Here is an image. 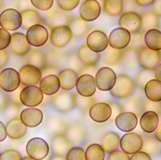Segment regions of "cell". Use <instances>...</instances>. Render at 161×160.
Here are the masks:
<instances>
[{
	"mask_svg": "<svg viewBox=\"0 0 161 160\" xmlns=\"http://www.w3.org/2000/svg\"><path fill=\"white\" fill-rule=\"evenodd\" d=\"M43 118L42 111L36 108H27L20 114L21 120L28 127H36L39 126L42 123Z\"/></svg>",
	"mask_w": 161,
	"mask_h": 160,
	"instance_id": "obj_20",
	"label": "cell"
},
{
	"mask_svg": "<svg viewBox=\"0 0 161 160\" xmlns=\"http://www.w3.org/2000/svg\"><path fill=\"white\" fill-rule=\"evenodd\" d=\"M67 160H85V153L80 147H74L69 149L66 156Z\"/></svg>",
	"mask_w": 161,
	"mask_h": 160,
	"instance_id": "obj_35",
	"label": "cell"
},
{
	"mask_svg": "<svg viewBox=\"0 0 161 160\" xmlns=\"http://www.w3.org/2000/svg\"><path fill=\"white\" fill-rule=\"evenodd\" d=\"M8 54L6 50H0V69L3 68L8 63Z\"/></svg>",
	"mask_w": 161,
	"mask_h": 160,
	"instance_id": "obj_43",
	"label": "cell"
},
{
	"mask_svg": "<svg viewBox=\"0 0 161 160\" xmlns=\"http://www.w3.org/2000/svg\"><path fill=\"white\" fill-rule=\"evenodd\" d=\"M104 8L111 16H117L123 11V0H104Z\"/></svg>",
	"mask_w": 161,
	"mask_h": 160,
	"instance_id": "obj_31",
	"label": "cell"
},
{
	"mask_svg": "<svg viewBox=\"0 0 161 160\" xmlns=\"http://www.w3.org/2000/svg\"><path fill=\"white\" fill-rule=\"evenodd\" d=\"M155 77L156 80L161 83V63L155 68Z\"/></svg>",
	"mask_w": 161,
	"mask_h": 160,
	"instance_id": "obj_47",
	"label": "cell"
},
{
	"mask_svg": "<svg viewBox=\"0 0 161 160\" xmlns=\"http://www.w3.org/2000/svg\"><path fill=\"white\" fill-rule=\"evenodd\" d=\"M144 41L147 48L155 51L161 50V32L157 29L148 30L144 36Z\"/></svg>",
	"mask_w": 161,
	"mask_h": 160,
	"instance_id": "obj_28",
	"label": "cell"
},
{
	"mask_svg": "<svg viewBox=\"0 0 161 160\" xmlns=\"http://www.w3.org/2000/svg\"><path fill=\"white\" fill-rule=\"evenodd\" d=\"M116 78V74L112 69L107 67L101 68L96 75L97 87L101 91H110L115 85Z\"/></svg>",
	"mask_w": 161,
	"mask_h": 160,
	"instance_id": "obj_4",
	"label": "cell"
},
{
	"mask_svg": "<svg viewBox=\"0 0 161 160\" xmlns=\"http://www.w3.org/2000/svg\"><path fill=\"white\" fill-rule=\"evenodd\" d=\"M104 54V62L109 65H113L117 64L122 57L121 50L114 49L111 46L107 47Z\"/></svg>",
	"mask_w": 161,
	"mask_h": 160,
	"instance_id": "obj_33",
	"label": "cell"
},
{
	"mask_svg": "<svg viewBox=\"0 0 161 160\" xmlns=\"http://www.w3.org/2000/svg\"><path fill=\"white\" fill-rule=\"evenodd\" d=\"M140 123L144 132L148 133H152L156 130L158 126V115L153 111L146 112L141 116Z\"/></svg>",
	"mask_w": 161,
	"mask_h": 160,
	"instance_id": "obj_22",
	"label": "cell"
},
{
	"mask_svg": "<svg viewBox=\"0 0 161 160\" xmlns=\"http://www.w3.org/2000/svg\"><path fill=\"white\" fill-rule=\"evenodd\" d=\"M22 16L16 9L8 8L0 14V26L8 31H15L21 26Z\"/></svg>",
	"mask_w": 161,
	"mask_h": 160,
	"instance_id": "obj_5",
	"label": "cell"
},
{
	"mask_svg": "<svg viewBox=\"0 0 161 160\" xmlns=\"http://www.w3.org/2000/svg\"><path fill=\"white\" fill-rule=\"evenodd\" d=\"M77 55L80 61L88 66H93L99 61L100 54L90 49L87 45H83L78 49Z\"/></svg>",
	"mask_w": 161,
	"mask_h": 160,
	"instance_id": "obj_26",
	"label": "cell"
},
{
	"mask_svg": "<svg viewBox=\"0 0 161 160\" xmlns=\"http://www.w3.org/2000/svg\"><path fill=\"white\" fill-rule=\"evenodd\" d=\"M60 87L64 90H70L74 88L78 80L77 73L72 70H62L58 75Z\"/></svg>",
	"mask_w": 161,
	"mask_h": 160,
	"instance_id": "obj_24",
	"label": "cell"
},
{
	"mask_svg": "<svg viewBox=\"0 0 161 160\" xmlns=\"http://www.w3.org/2000/svg\"><path fill=\"white\" fill-rule=\"evenodd\" d=\"M32 5L40 10L46 11L53 6V0H31Z\"/></svg>",
	"mask_w": 161,
	"mask_h": 160,
	"instance_id": "obj_37",
	"label": "cell"
},
{
	"mask_svg": "<svg viewBox=\"0 0 161 160\" xmlns=\"http://www.w3.org/2000/svg\"><path fill=\"white\" fill-rule=\"evenodd\" d=\"M21 26L23 29L28 30L32 26L42 23V18L38 12L34 9H28L21 12Z\"/></svg>",
	"mask_w": 161,
	"mask_h": 160,
	"instance_id": "obj_25",
	"label": "cell"
},
{
	"mask_svg": "<svg viewBox=\"0 0 161 160\" xmlns=\"http://www.w3.org/2000/svg\"><path fill=\"white\" fill-rule=\"evenodd\" d=\"M86 160H104L105 151L102 147L97 144H93L88 147L85 152Z\"/></svg>",
	"mask_w": 161,
	"mask_h": 160,
	"instance_id": "obj_30",
	"label": "cell"
},
{
	"mask_svg": "<svg viewBox=\"0 0 161 160\" xmlns=\"http://www.w3.org/2000/svg\"><path fill=\"white\" fill-rule=\"evenodd\" d=\"M11 35L7 30L0 28V50L6 49L10 44Z\"/></svg>",
	"mask_w": 161,
	"mask_h": 160,
	"instance_id": "obj_36",
	"label": "cell"
},
{
	"mask_svg": "<svg viewBox=\"0 0 161 160\" xmlns=\"http://www.w3.org/2000/svg\"><path fill=\"white\" fill-rule=\"evenodd\" d=\"M6 130L3 122L0 121V142L5 140L7 137Z\"/></svg>",
	"mask_w": 161,
	"mask_h": 160,
	"instance_id": "obj_45",
	"label": "cell"
},
{
	"mask_svg": "<svg viewBox=\"0 0 161 160\" xmlns=\"http://www.w3.org/2000/svg\"><path fill=\"white\" fill-rule=\"evenodd\" d=\"M142 26L144 31L156 29L159 26V21L158 16L153 12H147L142 16Z\"/></svg>",
	"mask_w": 161,
	"mask_h": 160,
	"instance_id": "obj_32",
	"label": "cell"
},
{
	"mask_svg": "<svg viewBox=\"0 0 161 160\" xmlns=\"http://www.w3.org/2000/svg\"><path fill=\"white\" fill-rule=\"evenodd\" d=\"M131 160H151V158L149 154L144 151H139L133 154L130 157Z\"/></svg>",
	"mask_w": 161,
	"mask_h": 160,
	"instance_id": "obj_42",
	"label": "cell"
},
{
	"mask_svg": "<svg viewBox=\"0 0 161 160\" xmlns=\"http://www.w3.org/2000/svg\"><path fill=\"white\" fill-rule=\"evenodd\" d=\"M76 89L82 96L90 97L93 95L96 90L94 78L89 74L81 75L77 80Z\"/></svg>",
	"mask_w": 161,
	"mask_h": 160,
	"instance_id": "obj_17",
	"label": "cell"
},
{
	"mask_svg": "<svg viewBox=\"0 0 161 160\" xmlns=\"http://www.w3.org/2000/svg\"><path fill=\"white\" fill-rule=\"evenodd\" d=\"M115 125L121 131L130 132L135 129L138 124L137 116L130 112L122 113L116 116Z\"/></svg>",
	"mask_w": 161,
	"mask_h": 160,
	"instance_id": "obj_19",
	"label": "cell"
},
{
	"mask_svg": "<svg viewBox=\"0 0 161 160\" xmlns=\"http://www.w3.org/2000/svg\"><path fill=\"white\" fill-rule=\"evenodd\" d=\"M34 160L32 158H31V157H25L24 158H22V160Z\"/></svg>",
	"mask_w": 161,
	"mask_h": 160,
	"instance_id": "obj_49",
	"label": "cell"
},
{
	"mask_svg": "<svg viewBox=\"0 0 161 160\" xmlns=\"http://www.w3.org/2000/svg\"><path fill=\"white\" fill-rule=\"evenodd\" d=\"M26 151L29 157L34 160L45 158L49 152V147L47 142L39 137L31 139L27 143Z\"/></svg>",
	"mask_w": 161,
	"mask_h": 160,
	"instance_id": "obj_3",
	"label": "cell"
},
{
	"mask_svg": "<svg viewBox=\"0 0 161 160\" xmlns=\"http://www.w3.org/2000/svg\"><path fill=\"white\" fill-rule=\"evenodd\" d=\"M79 2L80 0H58L60 8L67 11L75 9L79 4Z\"/></svg>",
	"mask_w": 161,
	"mask_h": 160,
	"instance_id": "obj_38",
	"label": "cell"
},
{
	"mask_svg": "<svg viewBox=\"0 0 161 160\" xmlns=\"http://www.w3.org/2000/svg\"><path fill=\"white\" fill-rule=\"evenodd\" d=\"M134 88L135 85L131 78L127 75L120 74L117 76L116 82L110 90V93L117 98H127L133 94Z\"/></svg>",
	"mask_w": 161,
	"mask_h": 160,
	"instance_id": "obj_1",
	"label": "cell"
},
{
	"mask_svg": "<svg viewBox=\"0 0 161 160\" xmlns=\"http://www.w3.org/2000/svg\"><path fill=\"white\" fill-rule=\"evenodd\" d=\"M20 83L19 73L14 69H5L0 73V87L6 92L15 91L19 86Z\"/></svg>",
	"mask_w": 161,
	"mask_h": 160,
	"instance_id": "obj_8",
	"label": "cell"
},
{
	"mask_svg": "<svg viewBox=\"0 0 161 160\" xmlns=\"http://www.w3.org/2000/svg\"><path fill=\"white\" fill-rule=\"evenodd\" d=\"M144 43L143 35L141 33L135 32L132 33L131 35V39L130 42V47L131 48H141L142 47Z\"/></svg>",
	"mask_w": 161,
	"mask_h": 160,
	"instance_id": "obj_39",
	"label": "cell"
},
{
	"mask_svg": "<svg viewBox=\"0 0 161 160\" xmlns=\"http://www.w3.org/2000/svg\"><path fill=\"white\" fill-rule=\"evenodd\" d=\"M130 39V32L121 27L114 29L111 33L109 36L108 43L112 48L121 50L128 46Z\"/></svg>",
	"mask_w": 161,
	"mask_h": 160,
	"instance_id": "obj_11",
	"label": "cell"
},
{
	"mask_svg": "<svg viewBox=\"0 0 161 160\" xmlns=\"http://www.w3.org/2000/svg\"><path fill=\"white\" fill-rule=\"evenodd\" d=\"M155 135L157 140L161 142V123L156 129Z\"/></svg>",
	"mask_w": 161,
	"mask_h": 160,
	"instance_id": "obj_48",
	"label": "cell"
},
{
	"mask_svg": "<svg viewBox=\"0 0 161 160\" xmlns=\"http://www.w3.org/2000/svg\"><path fill=\"white\" fill-rule=\"evenodd\" d=\"M43 99V93L40 88L35 85L25 87L20 94L21 102L27 107L37 106L42 103Z\"/></svg>",
	"mask_w": 161,
	"mask_h": 160,
	"instance_id": "obj_6",
	"label": "cell"
},
{
	"mask_svg": "<svg viewBox=\"0 0 161 160\" xmlns=\"http://www.w3.org/2000/svg\"><path fill=\"white\" fill-rule=\"evenodd\" d=\"M152 7V12L158 17H161V0H156Z\"/></svg>",
	"mask_w": 161,
	"mask_h": 160,
	"instance_id": "obj_44",
	"label": "cell"
},
{
	"mask_svg": "<svg viewBox=\"0 0 161 160\" xmlns=\"http://www.w3.org/2000/svg\"><path fill=\"white\" fill-rule=\"evenodd\" d=\"M108 37L102 31L99 30L92 31L87 37V46L95 52L104 51L108 47Z\"/></svg>",
	"mask_w": 161,
	"mask_h": 160,
	"instance_id": "obj_12",
	"label": "cell"
},
{
	"mask_svg": "<svg viewBox=\"0 0 161 160\" xmlns=\"http://www.w3.org/2000/svg\"><path fill=\"white\" fill-rule=\"evenodd\" d=\"M112 115L110 106L105 102H99L93 105L89 110V116L92 120L97 123L108 121Z\"/></svg>",
	"mask_w": 161,
	"mask_h": 160,
	"instance_id": "obj_18",
	"label": "cell"
},
{
	"mask_svg": "<svg viewBox=\"0 0 161 160\" xmlns=\"http://www.w3.org/2000/svg\"><path fill=\"white\" fill-rule=\"evenodd\" d=\"M9 48L14 54L23 55L29 51L30 44L25 35L22 33H15L11 35Z\"/></svg>",
	"mask_w": 161,
	"mask_h": 160,
	"instance_id": "obj_16",
	"label": "cell"
},
{
	"mask_svg": "<svg viewBox=\"0 0 161 160\" xmlns=\"http://www.w3.org/2000/svg\"><path fill=\"white\" fill-rule=\"evenodd\" d=\"M120 143L119 135L113 132H109L103 137L101 146L106 153H110L119 148Z\"/></svg>",
	"mask_w": 161,
	"mask_h": 160,
	"instance_id": "obj_29",
	"label": "cell"
},
{
	"mask_svg": "<svg viewBox=\"0 0 161 160\" xmlns=\"http://www.w3.org/2000/svg\"><path fill=\"white\" fill-rule=\"evenodd\" d=\"M22 160L20 154L15 150H7L0 155V160Z\"/></svg>",
	"mask_w": 161,
	"mask_h": 160,
	"instance_id": "obj_40",
	"label": "cell"
},
{
	"mask_svg": "<svg viewBox=\"0 0 161 160\" xmlns=\"http://www.w3.org/2000/svg\"><path fill=\"white\" fill-rule=\"evenodd\" d=\"M138 62L140 65L146 70H153L159 64L161 54L159 51L153 50L146 46L139 49Z\"/></svg>",
	"mask_w": 161,
	"mask_h": 160,
	"instance_id": "obj_2",
	"label": "cell"
},
{
	"mask_svg": "<svg viewBox=\"0 0 161 160\" xmlns=\"http://www.w3.org/2000/svg\"><path fill=\"white\" fill-rule=\"evenodd\" d=\"M155 1L156 0H135L137 3L142 6L150 5L153 4Z\"/></svg>",
	"mask_w": 161,
	"mask_h": 160,
	"instance_id": "obj_46",
	"label": "cell"
},
{
	"mask_svg": "<svg viewBox=\"0 0 161 160\" xmlns=\"http://www.w3.org/2000/svg\"><path fill=\"white\" fill-rule=\"evenodd\" d=\"M119 24L130 33L137 32L142 27V18L138 13L132 11L125 12L120 17Z\"/></svg>",
	"mask_w": 161,
	"mask_h": 160,
	"instance_id": "obj_15",
	"label": "cell"
},
{
	"mask_svg": "<svg viewBox=\"0 0 161 160\" xmlns=\"http://www.w3.org/2000/svg\"><path fill=\"white\" fill-rule=\"evenodd\" d=\"M72 37V32L69 27L67 25H59L52 31L51 40L56 47L62 48L69 43Z\"/></svg>",
	"mask_w": 161,
	"mask_h": 160,
	"instance_id": "obj_14",
	"label": "cell"
},
{
	"mask_svg": "<svg viewBox=\"0 0 161 160\" xmlns=\"http://www.w3.org/2000/svg\"><path fill=\"white\" fill-rule=\"evenodd\" d=\"M7 134L12 139L22 138L27 131V126L20 118H15L9 120L6 126Z\"/></svg>",
	"mask_w": 161,
	"mask_h": 160,
	"instance_id": "obj_21",
	"label": "cell"
},
{
	"mask_svg": "<svg viewBox=\"0 0 161 160\" xmlns=\"http://www.w3.org/2000/svg\"><path fill=\"white\" fill-rule=\"evenodd\" d=\"M19 73L21 83L25 86L37 85L41 80L40 70L33 65L24 66L20 69Z\"/></svg>",
	"mask_w": 161,
	"mask_h": 160,
	"instance_id": "obj_9",
	"label": "cell"
},
{
	"mask_svg": "<svg viewBox=\"0 0 161 160\" xmlns=\"http://www.w3.org/2000/svg\"><path fill=\"white\" fill-rule=\"evenodd\" d=\"M26 37L30 45L36 47L44 45L49 38L48 30L43 25L36 24L27 30Z\"/></svg>",
	"mask_w": 161,
	"mask_h": 160,
	"instance_id": "obj_10",
	"label": "cell"
},
{
	"mask_svg": "<svg viewBox=\"0 0 161 160\" xmlns=\"http://www.w3.org/2000/svg\"><path fill=\"white\" fill-rule=\"evenodd\" d=\"M142 149L148 154L154 155L158 151L159 146L155 138H147L143 141Z\"/></svg>",
	"mask_w": 161,
	"mask_h": 160,
	"instance_id": "obj_34",
	"label": "cell"
},
{
	"mask_svg": "<svg viewBox=\"0 0 161 160\" xmlns=\"http://www.w3.org/2000/svg\"><path fill=\"white\" fill-rule=\"evenodd\" d=\"M60 87V82L57 76L50 75L43 78L40 83V88L42 93L47 95L56 94Z\"/></svg>",
	"mask_w": 161,
	"mask_h": 160,
	"instance_id": "obj_23",
	"label": "cell"
},
{
	"mask_svg": "<svg viewBox=\"0 0 161 160\" xmlns=\"http://www.w3.org/2000/svg\"><path fill=\"white\" fill-rule=\"evenodd\" d=\"M79 12L80 18L83 20L93 21L100 16L101 7L97 0H86L80 6Z\"/></svg>",
	"mask_w": 161,
	"mask_h": 160,
	"instance_id": "obj_13",
	"label": "cell"
},
{
	"mask_svg": "<svg viewBox=\"0 0 161 160\" xmlns=\"http://www.w3.org/2000/svg\"><path fill=\"white\" fill-rule=\"evenodd\" d=\"M108 160H130V157L123 151L116 150L111 152L108 157Z\"/></svg>",
	"mask_w": 161,
	"mask_h": 160,
	"instance_id": "obj_41",
	"label": "cell"
},
{
	"mask_svg": "<svg viewBox=\"0 0 161 160\" xmlns=\"http://www.w3.org/2000/svg\"><path fill=\"white\" fill-rule=\"evenodd\" d=\"M120 146L125 153L128 155H133L142 150L143 139L137 133L128 132L124 134L120 139Z\"/></svg>",
	"mask_w": 161,
	"mask_h": 160,
	"instance_id": "obj_7",
	"label": "cell"
},
{
	"mask_svg": "<svg viewBox=\"0 0 161 160\" xmlns=\"http://www.w3.org/2000/svg\"><path fill=\"white\" fill-rule=\"evenodd\" d=\"M146 96L150 101H161V83L157 80L148 81L144 88Z\"/></svg>",
	"mask_w": 161,
	"mask_h": 160,
	"instance_id": "obj_27",
	"label": "cell"
}]
</instances>
